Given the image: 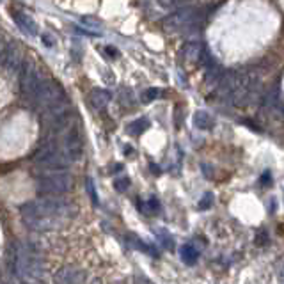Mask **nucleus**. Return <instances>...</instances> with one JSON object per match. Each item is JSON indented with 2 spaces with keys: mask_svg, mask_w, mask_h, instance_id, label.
Wrapping results in <instances>:
<instances>
[{
  "mask_svg": "<svg viewBox=\"0 0 284 284\" xmlns=\"http://www.w3.org/2000/svg\"><path fill=\"white\" fill-rule=\"evenodd\" d=\"M105 52H107V54L112 55V57H117V55H119V52H117V50H112V48H109V46L105 48Z\"/></svg>",
  "mask_w": 284,
  "mask_h": 284,
  "instance_id": "21",
  "label": "nucleus"
},
{
  "mask_svg": "<svg viewBox=\"0 0 284 284\" xmlns=\"http://www.w3.org/2000/svg\"><path fill=\"white\" fill-rule=\"evenodd\" d=\"M85 279V273L80 272L77 268H71V266H66V268L59 270L55 273V284H82Z\"/></svg>",
  "mask_w": 284,
  "mask_h": 284,
  "instance_id": "7",
  "label": "nucleus"
},
{
  "mask_svg": "<svg viewBox=\"0 0 284 284\" xmlns=\"http://www.w3.org/2000/svg\"><path fill=\"white\" fill-rule=\"evenodd\" d=\"M62 153L66 155L69 162H77L82 158L84 153V144H82V137L78 128H75L73 124L66 130L64 138H62Z\"/></svg>",
  "mask_w": 284,
  "mask_h": 284,
  "instance_id": "5",
  "label": "nucleus"
},
{
  "mask_svg": "<svg viewBox=\"0 0 284 284\" xmlns=\"http://www.w3.org/2000/svg\"><path fill=\"white\" fill-rule=\"evenodd\" d=\"M160 94H162L160 89H155V87L146 89V91L142 92V102H144V103H150V102H153V100H157Z\"/></svg>",
  "mask_w": 284,
  "mask_h": 284,
  "instance_id": "14",
  "label": "nucleus"
},
{
  "mask_svg": "<svg viewBox=\"0 0 284 284\" xmlns=\"http://www.w3.org/2000/svg\"><path fill=\"white\" fill-rule=\"evenodd\" d=\"M0 61L4 62L9 69H13V71H20V68H22V64H23V59L18 50V44L11 43L9 46H4V52L0 55Z\"/></svg>",
  "mask_w": 284,
  "mask_h": 284,
  "instance_id": "6",
  "label": "nucleus"
},
{
  "mask_svg": "<svg viewBox=\"0 0 284 284\" xmlns=\"http://www.w3.org/2000/svg\"><path fill=\"white\" fill-rule=\"evenodd\" d=\"M158 238H160V242H162V245H164V247H167V249L172 247V240L167 236V234H164V236H158Z\"/></svg>",
  "mask_w": 284,
  "mask_h": 284,
  "instance_id": "19",
  "label": "nucleus"
},
{
  "mask_svg": "<svg viewBox=\"0 0 284 284\" xmlns=\"http://www.w3.org/2000/svg\"><path fill=\"white\" fill-rule=\"evenodd\" d=\"M82 25L89 27V29H96V30L102 29V23L96 22V20L92 18V16H85V18H82Z\"/></svg>",
  "mask_w": 284,
  "mask_h": 284,
  "instance_id": "17",
  "label": "nucleus"
},
{
  "mask_svg": "<svg viewBox=\"0 0 284 284\" xmlns=\"http://www.w3.org/2000/svg\"><path fill=\"white\" fill-rule=\"evenodd\" d=\"M179 254H181V259L186 265H194L197 261V258H199V251H196L192 245H183Z\"/></svg>",
  "mask_w": 284,
  "mask_h": 284,
  "instance_id": "13",
  "label": "nucleus"
},
{
  "mask_svg": "<svg viewBox=\"0 0 284 284\" xmlns=\"http://www.w3.org/2000/svg\"><path fill=\"white\" fill-rule=\"evenodd\" d=\"M213 124H215L213 117L208 112H204V110H199V112H196V116H194V126H196L197 130H210V128H213Z\"/></svg>",
  "mask_w": 284,
  "mask_h": 284,
  "instance_id": "11",
  "label": "nucleus"
},
{
  "mask_svg": "<svg viewBox=\"0 0 284 284\" xmlns=\"http://www.w3.org/2000/svg\"><path fill=\"white\" fill-rule=\"evenodd\" d=\"M22 284H30V282H22Z\"/></svg>",
  "mask_w": 284,
  "mask_h": 284,
  "instance_id": "22",
  "label": "nucleus"
},
{
  "mask_svg": "<svg viewBox=\"0 0 284 284\" xmlns=\"http://www.w3.org/2000/svg\"><path fill=\"white\" fill-rule=\"evenodd\" d=\"M89 102L96 110H103L110 103V92L105 89H92L91 94H89Z\"/></svg>",
  "mask_w": 284,
  "mask_h": 284,
  "instance_id": "10",
  "label": "nucleus"
},
{
  "mask_svg": "<svg viewBox=\"0 0 284 284\" xmlns=\"http://www.w3.org/2000/svg\"><path fill=\"white\" fill-rule=\"evenodd\" d=\"M18 73H20V89H22V94L25 96V100L34 103L44 77L37 71L36 66L29 61H23Z\"/></svg>",
  "mask_w": 284,
  "mask_h": 284,
  "instance_id": "4",
  "label": "nucleus"
},
{
  "mask_svg": "<svg viewBox=\"0 0 284 284\" xmlns=\"http://www.w3.org/2000/svg\"><path fill=\"white\" fill-rule=\"evenodd\" d=\"M130 179L128 178H117V179H114V188L117 190V192H121V194H124L126 192L128 188H130Z\"/></svg>",
  "mask_w": 284,
  "mask_h": 284,
  "instance_id": "15",
  "label": "nucleus"
},
{
  "mask_svg": "<svg viewBox=\"0 0 284 284\" xmlns=\"http://www.w3.org/2000/svg\"><path fill=\"white\" fill-rule=\"evenodd\" d=\"M85 186H87L89 196H91L92 203H98V197H96V190H94V185H92V179L91 178H87V181H85Z\"/></svg>",
  "mask_w": 284,
  "mask_h": 284,
  "instance_id": "18",
  "label": "nucleus"
},
{
  "mask_svg": "<svg viewBox=\"0 0 284 284\" xmlns=\"http://www.w3.org/2000/svg\"><path fill=\"white\" fill-rule=\"evenodd\" d=\"M201 22V11L197 8H181L178 11L171 13L167 18L164 20V30L167 34H178L185 32V30H192L199 25Z\"/></svg>",
  "mask_w": 284,
  "mask_h": 284,
  "instance_id": "2",
  "label": "nucleus"
},
{
  "mask_svg": "<svg viewBox=\"0 0 284 284\" xmlns=\"http://www.w3.org/2000/svg\"><path fill=\"white\" fill-rule=\"evenodd\" d=\"M211 204H213V194L206 192V194H204L203 199L199 201V210H210Z\"/></svg>",
  "mask_w": 284,
  "mask_h": 284,
  "instance_id": "16",
  "label": "nucleus"
},
{
  "mask_svg": "<svg viewBox=\"0 0 284 284\" xmlns=\"http://www.w3.org/2000/svg\"><path fill=\"white\" fill-rule=\"evenodd\" d=\"M13 20L15 23L29 36H37V23L32 20V16H29L23 11H13Z\"/></svg>",
  "mask_w": 284,
  "mask_h": 284,
  "instance_id": "8",
  "label": "nucleus"
},
{
  "mask_svg": "<svg viewBox=\"0 0 284 284\" xmlns=\"http://www.w3.org/2000/svg\"><path fill=\"white\" fill-rule=\"evenodd\" d=\"M203 54H204L203 44H201L199 41H188V43H185V46L181 48V57H183V61H186V62L201 61Z\"/></svg>",
  "mask_w": 284,
  "mask_h": 284,
  "instance_id": "9",
  "label": "nucleus"
},
{
  "mask_svg": "<svg viewBox=\"0 0 284 284\" xmlns=\"http://www.w3.org/2000/svg\"><path fill=\"white\" fill-rule=\"evenodd\" d=\"M73 178L66 171H55L41 176L37 179V194L39 196H64L71 188Z\"/></svg>",
  "mask_w": 284,
  "mask_h": 284,
  "instance_id": "3",
  "label": "nucleus"
},
{
  "mask_svg": "<svg viewBox=\"0 0 284 284\" xmlns=\"http://www.w3.org/2000/svg\"><path fill=\"white\" fill-rule=\"evenodd\" d=\"M34 162L36 165H39L41 169L48 172L55 171H68L71 162L66 158V155L62 153V150L59 148V140L55 137L44 138V142L39 146V150L34 155Z\"/></svg>",
  "mask_w": 284,
  "mask_h": 284,
  "instance_id": "1",
  "label": "nucleus"
},
{
  "mask_svg": "<svg viewBox=\"0 0 284 284\" xmlns=\"http://www.w3.org/2000/svg\"><path fill=\"white\" fill-rule=\"evenodd\" d=\"M43 43H46V44H48V48L54 46V41H52V37H50V36H46V34H44V36H43Z\"/></svg>",
  "mask_w": 284,
  "mask_h": 284,
  "instance_id": "20",
  "label": "nucleus"
},
{
  "mask_svg": "<svg viewBox=\"0 0 284 284\" xmlns=\"http://www.w3.org/2000/svg\"><path fill=\"white\" fill-rule=\"evenodd\" d=\"M150 119L148 117H140V119H137V121H133V123H130L128 124V133H131V135H140V133H144V131L150 128Z\"/></svg>",
  "mask_w": 284,
  "mask_h": 284,
  "instance_id": "12",
  "label": "nucleus"
}]
</instances>
